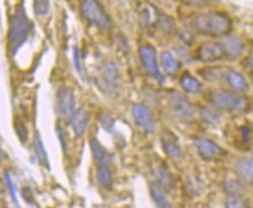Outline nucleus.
<instances>
[{
	"instance_id": "nucleus-35",
	"label": "nucleus",
	"mask_w": 253,
	"mask_h": 208,
	"mask_svg": "<svg viewBox=\"0 0 253 208\" xmlns=\"http://www.w3.org/2000/svg\"><path fill=\"white\" fill-rule=\"evenodd\" d=\"M2 159H4V152H2L1 145H0V162L2 161Z\"/></svg>"
},
{
	"instance_id": "nucleus-33",
	"label": "nucleus",
	"mask_w": 253,
	"mask_h": 208,
	"mask_svg": "<svg viewBox=\"0 0 253 208\" xmlns=\"http://www.w3.org/2000/svg\"><path fill=\"white\" fill-rule=\"evenodd\" d=\"M208 0H184V2L188 6H202L207 4Z\"/></svg>"
},
{
	"instance_id": "nucleus-28",
	"label": "nucleus",
	"mask_w": 253,
	"mask_h": 208,
	"mask_svg": "<svg viewBox=\"0 0 253 208\" xmlns=\"http://www.w3.org/2000/svg\"><path fill=\"white\" fill-rule=\"evenodd\" d=\"M34 14L38 17H43L49 11V0H33Z\"/></svg>"
},
{
	"instance_id": "nucleus-9",
	"label": "nucleus",
	"mask_w": 253,
	"mask_h": 208,
	"mask_svg": "<svg viewBox=\"0 0 253 208\" xmlns=\"http://www.w3.org/2000/svg\"><path fill=\"white\" fill-rule=\"evenodd\" d=\"M131 114L136 126H138L145 133H154L156 128V121H155L153 113L147 106L142 104H135L132 105Z\"/></svg>"
},
{
	"instance_id": "nucleus-22",
	"label": "nucleus",
	"mask_w": 253,
	"mask_h": 208,
	"mask_svg": "<svg viewBox=\"0 0 253 208\" xmlns=\"http://www.w3.org/2000/svg\"><path fill=\"white\" fill-rule=\"evenodd\" d=\"M33 150L34 153H36L37 159L39 160V162L42 166H45L46 168H49V162H48V156H47L46 148L43 146L42 140H41V137L39 133L34 134L33 139Z\"/></svg>"
},
{
	"instance_id": "nucleus-13",
	"label": "nucleus",
	"mask_w": 253,
	"mask_h": 208,
	"mask_svg": "<svg viewBox=\"0 0 253 208\" xmlns=\"http://www.w3.org/2000/svg\"><path fill=\"white\" fill-rule=\"evenodd\" d=\"M161 144H162L164 153H166L168 156L175 159V157H178L181 156V147L177 144V139L175 138V135L172 134V132L164 131L162 137H161Z\"/></svg>"
},
{
	"instance_id": "nucleus-3",
	"label": "nucleus",
	"mask_w": 253,
	"mask_h": 208,
	"mask_svg": "<svg viewBox=\"0 0 253 208\" xmlns=\"http://www.w3.org/2000/svg\"><path fill=\"white\" fill-rule=\"evenodd\" d=\"M209 102L219 111L239 112L245 108L248 100L235 92L225 90H211L209 93Z\"/></svg>"
},
{
	"instance_id": "nucleus-2",
	"label": "nucleus",
	"mask_w": 253,
	"mask_h": 208,
	"mask_svg": "<svg viewBox=\"0 0 253 208\" xmlns=\"http://www.w3.org/2000/svg\"><path fill=\"white\" fill-rule=\"evenodd\" d=\"M30 31L31 24L27 18L26 11L23 5L18 6L9 20L7 33V46L11 55H14L19 51V49L26 43Z\"/></svg>"
},
{
	"instance_id": "nucleus-29",
	"label": "nucleus",
	"mask_w": 253,
	"mask_h": 208,
	"mask_svg": "<svg viewBox=\"0 0 253 208\" xmlns=\"http://www.w3.org/2000/svg\"><path fill=\"white\" fill-rule=\"evenodd\" d=\"M99 120L101 126L107 131H112L114 125H115V120H114L113 116L108 114V113H101L99 115Z\"/></svg>"
},
{
	"instance_id": "nucleus-16",
	"label": "nucleus",
	"mask_w": 253,
	"mask_h": 208,
	"mask_svg": "<svg viewBox=\"0 0 253 208\" xmlns=\"http://www.w3.org/2000/svg\"><path fill=\"white\" fill-rule=\"evenodd\" d=\"M160 13L157 9L150 4H143L140 8V18L141 23L145 28H151L153 26H156L157 19Z\"/></svg>"
},
{
	"instance_id": "nucleus-31",
	"label": "nucleus",
	"mask_w": 253,
	"mask_h": 208,
	"mask_svg": "<svg viewBox=\"0 0 253 208\" xmlns=\"http://www.w3.org/2000/svg\"><path fill=\"white\" fill-rule=\"evenodd\" d=\"M5 180H6V185H7V187H8L9 194H11V197H12V200H13V203L18 206L17 190H15V185H14L13 180H12L11 175H9L8 172H5Z\"/></svg>"
},
{
	"instance_id": "nucleus-18",
	"label": "nucleus",
	"mask_w": 253,
	"mask_h": 208,
	"mask_svg": "<svg viewBox=\"0 0 253 208\" xmlns=\"http://www.w3.org/2000/svg\"><path fill=\"white\" fill-rule=\"evenodd\" d=\"M150 195L157 208H171V204L168 199L167 194L164 193L163 188L158 184L150 185Z\"/></svg>"
},
{
	"instance_id": "nucleus-26",
	"label": "nucleus",
	"mask_w": 253,
	"mask_h": 208,
	"mask_svg": "<svg viewBox=\"0 0 253 208\" xmlns=\"http://www.w3.org/2000/svg\"><path fill=\"white\" fill-rule=\"evenodd\" d=\"M96 180L102 187L110 188L113 185V174L109 166L99 165L96 169Z\"/></svg>"
},
{
	"instance_id": "nucleus-21",
	"label": "nucleus",
	"mask_w": 253,
	"mask_h": 208,
	"mask_svg": "<svg viewBox=\"0 0 253 208\" xmlns=\"http://www.w3.org/2000/svg\"><path fill=\"white\" fill-rule=\"evenodd\" d=\"M154 175L157 179L158 185L161 187L170 188L172 186V175L169 172V169L167 168V166L164 165H158L154 168Z\"/></svg>"
},
{
	"instance_id": "nucleus-34",
	"label": "nucleus",
	"mask_w": 253,
	"mask_h": 208,
	"mask_svg": "<svg viewBox=\"0 0 253 208\" xmlns=\"http://www.w3.org/2000/svg\"><path fill=\"white\" fill-rule=\"evenodd\" d=\"M245 65L248 66L249 68L253 69V52L251 53V54H249L248 58L245 59Z\"/></svg>"
},
{
	"instance_id": "nucleus-10",
	"label": "nucleus",
	"mask_w": 253,
	"mask_h": 208,
	"mask_svg": "<svg viewBox=\"0 0 253 208\" xmlns=\"http://www.w3.org/2000/svg\"><path fill=\"white\" fill-rule=\"evenodd\" d=\"M101 80H102V86L107 93L115 94L118 92L120 86V74L115 62L110 60L104 62L102 72H101Z\"/></svg>"
},
{
	"instance_id": "nucleus-14",
	"label": "nucleus",
	"mask_w": 253,
	"mask_h": 208,
	"mask_svg": "<svg viewBox=\"0 0 253 208\" xmlns=\"http://www.w3.org/2000/svg\"><path fill=\"white\" fill-rule=\"evenodd\" d=\"M88 113L84 108H78L75 109L74 114L72 115V118L69 119V124H71L73 131L77 135H82L86 132L88 127Z\"/></svg>"
},
{
	"instance_id": "nucleus-23",
	"label": "nucleus",
	"mask_w": 253,
	"mask_h": 208,
	"mask_svg": "<svg viewBox=\"0 0 253 208\" xmlns=\"http://www.w3.org/2000/svg\"><path fill=\"white\" fill-rule=\"evenodd\" d=\"M160 60L162 68L167 74H175L177 69H178V61H177V59L170 52L163 51L161 53Z\"/></svg>"
},
{
	"instance_id": "nucleus-17",
	"label": "nucleus",
	"mask_w": 253,
	"mask_h": 208,
	"mask_svg": "<svg viewBox=\"0 0 253 208\" xmlns=\"http://www.w3.org/2000/svg\"><path fill=\"white\" fill-rule=\"evenodd\" d=\"M221 45L224 47V51L226 53V56L229 58H237L243 53L244 50V44L238 38L227 37L221 42Z\"/></svg>"
},
{
	"instance_id": "nucleus-27",
	"label": "nucleus",
	"mask_w": 253,
	"mask_h": 208,
	"mask_svg": "<svg viewBox=\"0 0 253 208\" xmlns=\"http://www.w3.org/2000/svg\"><path fill=\"white\" fill-rule=\"evenodd\" d=\"M179 83L186 93H198L201 91V83L189 73L183 74Z\"/></svg>"
},
{
	"instance_id": "nucleus-12",
	"label": "nucleus",
	"mask_w": 253,
	"mask_h": 208,
	"mask_svg": "<svg viewBox=\"0 0 253 208\" xmlns=\"http://www.w3.org/2000/svg\"><path fill=\"white\" fill-rule=\"evenodd\" d=\"M89 146L91 154H93V157L95 162L99 163V165H106L109 166L112 163L113 156L108 151L104 148L99 140L96 138H90L89 139Z\"/></svg>"
},
{
	"instance_id": "nucleus-8",
	"label": "nucleus",
	"mask_w": 253,
	"mask_h": 208,
	"mask_svg": "<svg viewBox=\"0 0 253 208\" xmlns=\"http://www.w3.org/2000/svg\"><path fill=\"white\" fill-rule=\"evenodd\" d=\"M56 113L63 120H68L75 112L74 93L69 88H61L56 94Z\"/></svg>"
},
{
	"instance_id": "nucleus-24",
	"label": "nucleus",
	"mask_w": 253,
	"mask_h": 208,
	"mask_svg": "<svg viewBox=\"0 0 253 208\" xmlns=\"http://www.w3.org/2000/svg\"><path fill=\"white\" fill-rule=\"evenodd\" d=\"M199 114H201L202 120L208 125H217L220 121L219 109H217L213 106L202 107L201 111H199Z\"/></svg>"
},
{
	"instance_id": "nucleus-11",
	"label": "nucleus",
	"mask_w": 253,
	"mask_h": 208,
	"mask_svg": "<svg viewBox=\"0 0 253 208\" xmlns=\"http://www.w3.org/2000/svg\"><path fill=\"white\" fill-rule=\"evenodd\" d=\"M195 145L197 148L198 154L205 160H212L221 154V148L211 140L205 137H198L195 139Z\"/></svg>"
},
{
	"instance_id": "nucleus-5",
	"label": "nucleus",
	"mask_w": 253,
	"mask_h": 208,
	"mask_svg": "<svg viewBox=\"0 0 253 208\" xmlns=\"http://www.w3.org/2000/svg\"><path fill=\"white\" fill-rule=\"evenodd\" d=\"M81 13L88 23L103 30L108 28L112 24L109 15L97 0H84L81 4Z\"/></svg>"
},
{
	"instance_id": "nucleus-30",
	"label": "nucleus",
	"mask_w": 253,
	"mask_h": 208,
	"mask_svg": "<svg viewBox=\"0 0 253 208\" xmlns=\"http://www.w3.org/2000/svg\"><path fill=\"white\" fill-rule=\"evenodd\" d=\"M226 208H246L244 201L240 199V197L237 195H229L225 203Z\"/></svg>"
},
{
	"instance_id": "nucleus-19",
	"label": "nucleus",
	"mask_w": 253,
	"mask_h": 208,
	"mask_svg": "<svg viewBox=\"0 0 253 208\" xmlns=\"http://www.w3.org/2000/svg\"><path fill=\"white\" fill-rule=\"evenodd\" d=\"M224 188L229 195H237V197H240L244 192V186L239 180L238 176L230 174V173L224 178Z\"/></svg>"
},
{
	"instance_id": "nucleus-36",
	"label": "nucleus",
	"mask_w": 253,
	"mask_h": 208,
	"mask_svg": "<svg viewBox=\"0 0 253 208\" xmlns=\"http://www.w3.org/2000/svg\"><path fill=\"white\" fill-rule=\"evenodd\" d=\"M156 1H160V0H156Z\"/></svg>"
},
{
	"instance_id": "nucleus-25",
	"label": "nucleus",
	"mask_w": 253,
	"mask_h": 208,
	"mask_svg": "<svg viewBox=\"0 0 253 208\" xmlns=\"http://www.w3.org/2000/svg\"><path fill=\"white\" fill-rule=\"evenodd\" d=\"M226 72L227 69L225 71L221 66H212V67H207V68L201 69V71H199V74H201L205 80L217 81V80H220L221 78L225 77Z\"/></svg>"
},
{
	"instance_id": "nucleus-7",
	"label": "nucleus",
	"mask_w": 253,
	"mask_h": 208,
	"mask_svg": "<svg viewBox=\"0 0 253 208\" xmlns=\"http://www.w3.org/2000/svg\"><path fill=\"white\" fill-rule=\"evenodd\" d=\"M138 53H140L141 62L145 71H147V73L151 78H154L155 80H157L158 83H163L164 79L161 74L160 67H158L157 56L154 47L150 45H143L140 47V52Z\"/></svg>"
},
{
	"instance_id": "nucleus-4",
	"label": "nucleus",
	"mask_w": 253,
	"mask_h": 208,
	"mask_svg": "<svg viewBox=\"0 0 253 208\" xmlns=\"http://www.w3.org/2000/svg\"><path fill=\"white\" fill-rule=\"evenodd\" d=\"M168 104H169L170 112L178 120L188 122L195 118V107L192 106V104L189 102V99L184 94L177 92V91H171L169 93Z\"/></svg>"
},
{
	"instance_id": "nucleus-1",
	"label": "nucleus",
	"mask_w": 253,
	"mask_h": 208,
	"mask_svg": "<svg viewBox=\"0 0 253 208\" xmlns=\"http://www.w3.org/2000/svg\"><path fill=\"white\" fill-rule=\"evenodd\" d=\"M231 27V19L223 12L199 13L192 19V28L205 37H223L230 32Z\"/></svg>"
},
{
	"instance_id": "nucleus-15",
	"label": "nucleus",
	"mask_w": 253,
	"mask_h": 208,
	"mask_svg": "<svg viewBox=\"0 0 253 208\" xmlns=\"http://www.w3.org/2000/svg\"><path fill=\"white\" fill-rule=\"evenodd\" d=\"M224 79H225L227 85L235 93H242L248 88V83H246L243 74L237 71H233V69H227Z\"/></svg>"
},
{
	"instance_id": "nucleus-32",
	"label": "nucleus",
	"mask_w": 253,
	"mask_h": 208,
	"mask_svg": "<svg viewBox=\"0 0 253 208\" xmlns=\"http://www.w3.org/2000/svg\"><path fill=\"white\" fill-rule=\"evenodd\" d=\"M73 60H74V65H75V69L81 73V64H80V54H79V50L78 47H74L73 49Z\"/></svg>"
},
{
	"instance_id": "nucleus-6",
	"label": "nucleus",
	"mask_w": 253,
	"mask_h": 208,
	"mask_svg": "<svg viewBox=\"0 0 253 208\" xmlns=\"http://www.w3.org/2000/svg\"><path fill=\"white\" fill-rule=\"evenodd\" d=\"M226 58V53L221 43L207 40L203 42L197 49V59L202 62H214Z\"/></svg>"
},
{
	"instance_id": "nucleus-20",
	"label": "nucleus",
	"mask_w": 253,
	"mask_h": 208,
	"mask_svg": "<svg viewBox=\"0 0 253 208\" xmlns=\"http://www.w3.org/2000/svg\"><path fill=\"white\" fill-rule=\"evenodd\" d=\"M236 172L244 180H253V157H242L236 163Z\"/></svg>"
}]
</instances>
